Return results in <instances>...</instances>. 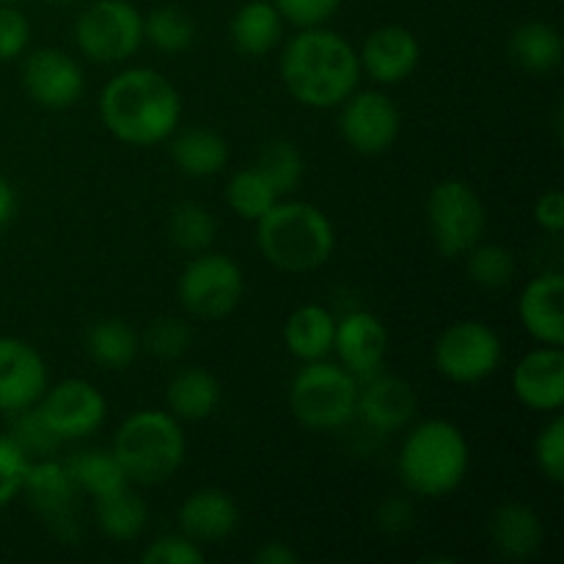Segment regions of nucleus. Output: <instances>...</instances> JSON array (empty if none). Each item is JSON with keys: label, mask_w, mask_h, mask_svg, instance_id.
I'll return each instance as SVG.
<instances>
[{"label": "nucleus", "mask_w": 564, "mask_h": 564, "mask_svg": "<svg viewBox=\"0 0 564 564\" xmlns=\"http://www.w3.org/2000/svg\"><path fill=\"white\" fill-rule=\"evenodd\" d=\"M490 543L505 560H529L543 545V521L521 501H507L490 518Z\"/></svg>", "instance_id": "nucleus-22"}, {"label": "nucleus", "mask_w": 564, "mask_h": 564, "mask_svg": "<svg viewBox=\"0 0 564 564\" xmlns=\"http://www.w3.org/2000/svg\"><path fill=\"white\" fill-rule=\"evenodd\" d=\"M501 358V336L479 319H460L449 325L433 345V364L441 378L460 386L482 383L499 369Z\"/></svg>", "instance_id": "nucleus-9"}, {"label": "nucleus", "mask_w": 564, "mask_h": 564, "mask_svg": "<svg viewBox=\"0 0 564 564\" xmlns=\"http://www.w3.org/2000/svg\"><path fill=\"white\" fill-rule=\"evenodd\" d=\"M466 273L482 290H505L516 279V257L496 242H477L466 253Z\"/></svg>", "instance_id": "nucleus-33"}, {"label": "nucleus", "mask_w": 564, "mask_h": 564, "mask_svg": "<svg viewBox=\"0 0 564 564\" xmlns=\"http://www.w3.org/2000/svg\"><path fill=\"white\" fill-rule=\"evenodd\" d=\"M36 408L47 427L58 435L61 444L88 438L102 427L108 416V400L102 391L80 378H66L47 386Z\"/></svg>", "instance_id": "nucleus-11"}, {"label": "nucleus", "mask_w": 564, "mask_h": 564, "mask_svg": "<svg viewBox=\"0 0 564 564\" xmlns=\"http://www.w3.org/2000/svg\"><path fill=\"white\" fill-rule=\"evenodd\" d=\"M28 466H31V460H28L25 452L9 435H0V510L22 494Z\"/></svg>", "instance_id": "nucleus-39"}, {"label": "nucleus", "mask_w": 564, "mask_h": 564, "mask_svg": "<svg viewBox=\"0 0 564 564\" xmlns=\"http://www.w3.org/2000/svg\"><path fill=\"white\" fill-rule=\"evenodd\" d=\"M231 42L242 55H268L284 33V20L273 0H248L231 20Z\"/></svg>", "instance_id": "nucleus-26"}, {"label": "nucleus", "mask_w": 564, "mask_h": 564, "mask_svg": "<svg viewBox=\"0 0 564 564\" xmlns=\"http://www.w3.org/2000/svg\"><path fill=\"white\" fill-rule=\"evenodd\" d=\"M55 3H72V0H55Z\"/></svg>", "instance_id": "nucleus-47"}, {"label": "nucleus", "mask_w": 564, "mask_h": 564, "mask_svg": "<svg viewBox=\"0 0 564 564\" xmlns=\"http://www.w3.org/2000/svg\"><path fill=\"white\" fill-rule=\"evenodd\" d=\"M0 3H17V0H0Z\"/></svg>", "instance_id": "nucleus-48"}, {"label": "nucleus", "mask_w": 564, "mask_h": 564, "mask_svg": "<svg viewBox=\"0 0 564 564\" xmlns=\"http://www.w3.org/2000/svg\"><path fill=\"white\" fill-rule=\"evenodd\" d=\"M279 202V193L270 187V182L259 174L257 165L240 169L229 182H226V204L242 220L257 224L273 204Z\"/></svg>", "instance_id": "nucleus-31"}, {"label": "nucleus", "mask_w": 564, "mask_h": 564, "mask_svg": "<svg viewBox=\"0 0 564 564\" xmlns=\"http://www.w3.org/2000/svg\"><path fill=\"white\" fill-rule=\"evenodd\" d=\"M339 108V132L352 152L375 158L394 147L402 119L389 94L378 91V88L352 91Z\"/></svg>", "instance_id": "nucleus-12"}, {"label": "nucleus", "mask_w": 564, "mask_h": 564, "mask_svg": "<svg viewBox=\"0 0 564 564\" xmlns=\"http://www.w3.org/2000/svg\"><path fill=\"white\" fill-rule=\"evenodd\" d=\"M22 496L28 499L33 512L42 516L61 540H75L77 523H75V507L80 488L72 479L66 463L55 460V457H42V460H31L22 482Z\"/></svg>", "instance_id": "nucleus-13"}, {"label": "nucleus", "mask_w": 564, "mask_h": 564, "mask_svg": "<svg viewBox=\"0 0 564 564\" xmlns=\"http://www.w3.org/2000/svg\"><path fill=\"white\" fill-rule=\"evenodd\" d=\"M507 50L521 69L534 72V75L554 72L564 55L560 31L549 22H527V25L516 28Z\"/></svg>", "instance_id": "nucleus-28"}, {"label": "nucleus", "mask_w": 564, "mask_h": 564, "mask_svg": "<svg viewBox=\"0 0 564 564\" xmlns=\"http://www.w3.org/2000/svg\"><path fill=\"white\" fill-rule=\"evenodd\" d=\"M143 341H147V350L154 358H160V361H176V358H182L191 350L193 328L185 319L160 317L149 325Z\"/></svg>", "instance_id": "nucleus-37"}, {"label": "nucleus", "mask_w": 564, "mask_h": 564, "mask_svg": "<svg viewBox=\"0 0 564 564\" xmlns=\"http://www.w3.org/2000/svg\"><path fill=\"white\" fill-rule=\"evenodd\" d=\"M358 378L341 364L308 361L292 378L290 411L308 430H339L356 419Z\"/></svg>", "instance_id": "nucleus-6"}, {"label": "nucleus", "mask_w": 564, "mask_h": 564, "mask_svg": "<svg viewBox=\"0 0 564 564\" xmlns=\"http://www.w3.org/2000/svg\"><path fill=\"white\" fill-rule=\"evenodd\" d=\"M119 466L130 485L154 488L174 477L185 463L187 441L180 419L169 411H135L116 430L113 446Z\"/></svg>", "instance_id": "nucleus-5"}, {"label": "nucleus", "mask_w": 564, "mask_h": 564, "mask_svg": "<svg viewBox=\"0 0 564 564\" xmlns=\"http://www.w3.org/2000/svg\"><path fill=\"white\" fill-rule=\"evenodd\" d=\"M64 463L75 485L80 488V494L91 496V499H102V496H110L130 485L124 477V468L119 466V460H116L110 449L77 452V455H72Z\"/></svg>", "instance_id": "nucleus-30"}, {"label": "nucleus", "mask_w": 564, "mask_h": 564, "mask_svg": "<svg viewBox=\"0 0 564 564\" xmlns=\"http://www.w3.org/2000/svg\"><path fill=\"white\" fill-rule=\"evenodd\" d=\"M143 39L160 53H185L196 39V25L176 6H158L143 20Z\"/></svg>", "instance_id": "nucleus-32"}, {"label": "nucleus", "mask_w": 564, "mask_h": 564, "mask_svg": "<svg viewBox=\"0 0 564 564\" xmlns=\"http://www.w3.org/2000/svg\"><path fill=\"white\" fill-rule=\"evenodd\" d=\"M165 405L180 422H204L220 405L218 378L198 367L180 369L165 389Z\"/></svg>", "instance_id": "nucleus-24"}, {"label": "nucleus", "mask_w": 564, "mask_h": 564, "mask_svg": "<svg viewBox=\"0 0 564 564\" xmlns=\"http://www.w3.org/2000/svg\"><path fill=\"white\" fill-rule=\"evenodd\" d=\"M9 438L20 446L28 455V460H42V457H55L61 438L47 427L36 405L25 408V411L11 413Z\"/></svg>", "instance_id": "nucleus-36"}, {"label": "nucleus", "mask_w": 564, "mask_h": 564, "mask_svg": "<svg viewBox=\"0 0 564 564\" xmlns=\"http://www.w3.org/2000/svg\"><path fill=\"white\" fill-rule=\"evenodd\" d=\"M534 463L545 479L554 485L564 482V419L560 413H554V419L534 438Z\"/></svg>", "instance_id": "nucleus-38"}, {"label": "nucleus", "mask_w": 564, "mask_h": 564, "mask_svg": "<svg viewBox=\"0 0 564 564\" xmlns=\"http://www.w3.org/2000/svg\"><path fill=\"white\" fill-rule=\"evenodd\" d=\"M378 521L383 532H405L408 527L413 523V507L402 499H391L380 507L378 512Z\"/></svg>", "instance_id": "nucleus-44"}, {"label": "nucleus", "mask_w": 564, "mask_h": 564, "mask_svg": "<svg viewBox=\"0 0 564 564\" xmlns=\"http://www.w3.org/2000/svg\"><path fill=\"white\" fill-rule=\"evenodd\" d=\"M534 224L549 235H562L564 229V196L562 191L551 187L534 202Z\"/></svg>", "instance_id": "nucleus-43"}, {"label": "nucleus", "mask_w": 564, "mask_h": 564, "mask_svg": "<svg viewBox=\"0 0 564 564\" xmlns=\"http://www.w3.org/2000/svg\"><path fill=\"white\" fill-rule=\"evenodd\" d=\"M240 523V510L226 490L202 488L187 496L180 507V529L196 543L226 540Z\"/></svg>", "instance_id": "nucleus-21"}, {"label": "nucleus", "mask_w": 564, "mask_h": 564, "mask_svg": "<svg viewBox=\"0 0 564 564\" xmlns=\"http://www.w3.org/2000/svg\"><path fill=\"white\" fill-rule=\"evenodd\" d=\"M281 80L301 105L339 108L358 88L361 64L350 42L328 28H303L281 53Z\"/></svg>", "instance_id": "nucleus-2"}, {"label": "nucleus", "mask_w": 564, "mask_h": 564, "mask_svg": "<svg viewBox=\"0 0 564 564\" xmlns=\"http://www.w3.org/2000/svg\"><path fill=\"white\" fill-rule=\"evenodd\" d=\"M416 391L402 378L383 375L380 369L364 378V383L358 380L356 416H361V422L375 433H400L416 419Z\"/></svg>", "instance_id": "nucleus-16"}, {"label": "nucleus", "mask_w": 564, "mask_h": 564, "mask_svg": "<svg viewBox=\"0 0 564 564\" xmlns=\"http://www.w3.org/2000/svg\"><path fill=\"white\" fill-rule=\"evenodd\" d=\"M334 352L358 380L380 372L389 356V328L372 312H350L336 319Z\"/></svg>", "instance_id": "nucleus-18"}, {"label": "nucleus", "mask_w": 564, "mask_h": 564, "mask_svg": "<svg viewBox=\"0 0 564 564\" xmlns=\"http://www.w3.org/2000/svg\"><path fill=\"white\" fill-rule=\"evenodd\" d=\"M86 350L94 364L110 369V372H119V369H127L135 361L138 350H141V339L124 319L108 317L88 328Z\"/></svg>", "instance_id": "nucleus-29"}, {"label": "nucleus", "mask_w": 564, "mask_h": 564, "mask_svg": "<svg viewBox=\"0 0 564 564\" xmlns=\"http://www.w3.org/2000/svg\"><path fill=\"white\" fill-rule=\"evenodd\" d=\"M17 213V193L6 176H0V226L9 224Z\"/></svg>", "instance_id": "nucleus-46"}, {"label": "nucleus", "mask_w": 564, "mask_h": 564, "mask_svg": "<svg viewBox=\"0 0 564 564\" xmlns=\"http://www.w3.org/2000/svg\"><path fill=\"white\" fill-rule=\"evenodd\" d=\"M215 231H218L215 218L196 202H182L180 207H174L169 218L171 240H174L176 248L187 253L207 251L215 242Z\"/></svg>", "instance_id": "nucleus-34"}, {"label": "nucleus", "mask_w": 564, "mask_h": 564, "mask_svg": "<svg viewBox=\"0 0 564 564\" xmlns=\"http://www.w3.org/2000/svg\"><path fill=\"white\" fill-rule=\"evenodd\" d=\"M427 226L441 257H466L477 242H482L488 213L468 182L444 180L427 196Z\"/></svg>", "instance_id": "nucleus-7"}, {"label": "nucleus", "mask_w": 564, "mask_h": 564, "mask_svg": "<svg viewBox=\"0 0 564 564\" xmlns=\"http://www.w3.org/2000/svg\"><path fill=\"white\" fill-rule=\"evenodd\" d=\"M257 169L270 182L279 198L290 196L303 180V158L290 141H273L262 149Z\"/></svg>", "instance_id": "nucleus-35"}, {"label": "nucleus", "mask_w": 564, "mask_h": 564, "mask_svg": "<svg viewBox=\"0 0 564 564\" xmlns=\"http://www.w3.org/2000/svg\"><path fill=\"white\" fill-rule=\"evenodd\" d=\"M259 564H295L297 554L286 543H264L262 549L253 554Z\"/></svg>", "instance_id": "nucleus-45"}, {"label": "nucleus", "mask_w": 564, "mask_h": 564, "mask_svg": "<svg viewBox=\"0 0 564 564\" xmlns=\"http://www.w3.org/2000/svg\"><path fill=\"white\" fill-rule=\"evenodd\" d=\"M50 386L42 352L25 339L0 336V413H17L36 405Z\"/></svg>", "instance_id": "nucleus-15"}, {"label": "nucleus", "mask_w": 564, "mask_h": 564, "mask_svg": "<svg viewBox=\"0 0 564 564\" xmlns=\"http://www.w3.org/2000/svg\"><path fill=\"white\" fill-rule=\"evenodd\" d=\"M564 275L543 273L529 281L518 301V317L540 345H564Z\"/></svg>", "instance_id": "nucleus-20"}, {"label": "nucleus", "mask_w": 564, "mask_h": 564, "mask_svg": "<svg viewBox=\"0 0 564 564\" xmlns=\"http://www.w3.org/2000/svg\"><path fill=\"white\" fill-rule=\"evenodd\" d=\"M99 116L116 141L158 147L180 127L182 99L169 77L147 66H132L110 77L102 88Z\"/></svg>", "instance_id": "nucleus-1"}, {"label": "nucleus", "mask_w": 564, "mask_h": 564, "mask_svg": "<svg viewBox=\"0 0 564 564\" xmlns=\"http://www.w3.org/2000/svg\"><path fill=\"white\" fill-rule=\"evenodd\" d=\"M257 246L275 270L312 273L334 253L336 231L328 215L314 204L279 198L257 220Z\"/></svg>", "instance_id": "nucleus-3"}, {"label": "nucleus", "mask_w": 564, "mask_h": 564, "mask_svg": "<svg viewBox=\"0 0 564 564\" xmlns=\"http://www.w3.org/2000/svg\"><path fill=\"white\" fill-rule=\"evenodd\" d=\"M336 317L319 303L297 306L284 323V345L297 361H323L334 352Z\"/></svg>", "instance_id": "nucleus-23"}, {"label": "nucleus", "mask_w": 564, "mask_h": 564, "mask_svg": "<svg viewBox=\"0 0 564 564\" xmlns=\"http://www.w3.org/2000/svg\"><path fill=\"white\" fill-rule=\"evenodd\" d=\"M22 88L39 108L66 110L86 91V75L72 55L42 47L22 64Z\"/></svg>", "instance_id": "nucleus-14"}, {"label": "nucleus", "mask_w": 564, "mask_h": 564, "mask_svg": "<svg viewBox=\"0 0 564 564\" xmlns=\"http://www.w3.org/2000/svg\"><path fill=\"white\" fill-rule=\"evenodd\" d=\"M246 279L235 259L226 253L202 251L185 264L176 284L182 308L198 319H224L240 306Z\"/></svg>", "instance_id": "nucleus-8"}, {"label": "nucleus", "mask_w": 564, "mask_h": 564, "mask_svg": "<svg viewBox=\"0 0 564 564\" xmlns=\"http://www.w3.org/2000/svg\"><path fill=\"white\" fill-rule=\"evenodd\" d=\"M281 20L295 28H319L339 11L341 0H273Z\"/></svg>", "instance_id": "nucleus-41"}, {"label": "nucleus", "mask_w": 564, "mask_h": 564, "mask_svg": "<svg viewBox=\"0 0 564 564\" xmlns=\"http://www.w3.org/2000/svg\"><path fill=\"white\" fill-rule=\"evenodd\" d=\"M31 42V22L11 3L0 6V61H14Z\"/></svg>", "instance_id": "nucleus-42"}, {"label": "nucleus", "mask_w": 564, "mask_h": 564, "mask_svg": "<svg viewBox=\"0 0 564 564\" xmlns=\"http://www.w3.org/2000/svg\"><path fill=\"white\" fill-rule=\"evenodd\" d=\"M471 466L468 441L457 424L427 419L402 441L397 471L411 494L424 499H444L455 494Z\"/></svg>", "instance_id": "nucleus-4"}, {"label": "nucleus", "mask_w": 564, "mask_h": 564, "mask_svg": "<svg viewBox=\"0 0 564 564\" xmlns=\"http://www.w3.org/2000/svg\"><path fill=\"white\" fill-rule=\"evenodd\" d=\"M80 53L94 64H121L143 44V17L130 0H97L75 25Z\"/></svg>", "instance_id": "nucleus-10"}, {"label": "nucleus", "mask_w": 564, "mask_h": 564, "mask_svg": "<svg viewBox=\"0 0 564 564\" xmlns=\"http://www.w3.org/2000/svg\"><path fill=\"white\" fill-rule=\"evenodd\" d=\"M143 564H204V551L187 534H165L143 551Z\"/></svg>", "instance_id": "nucleus-40"}, {"label": "nucleus", "mask_w": 564, "mask_h": 564, "mask_svg": "<svg viewBox=\"0 0 564 564\" xmlns=\"http://www.w3.org/2000/svg\"><path fill=\"white\" fill-rule=\"evenodd\" d=\"M171 158L182 174L193 176V180H207L226 169L229 143L207 127H187L171 141Z\"/></svg>", "instance_id": "nucleus-25"}, {"label": "nucleus", "mask_w": 564, "mask_h": 564, "mask_svg": "<svg viewBox=\"0 0 564 564\" xmlns=\"http://www.w3.org/2000/svg\"><path fill=\"white\" fill-rule=\"evenodd\" d=\"M512 394L521 405L538 413H560L564 405V352L543 345L527 352L512 369Z\"/></svg>", "instance_id": "nucleus-19"}, {"label": "nucleus", "mask_w": 564, "mask_h": 564, "mask_svg": "<svg viewBox=\"0 0 564 564\" xmlns=\"http://www.w3.org/2000/svg\"><path fill=\"white\" fill-rule=\"evenodd\" d=\"M94 501H97V507H94L97 527L102 529L105 538L116 540V543H132V540L141 538L149 523V507L138 490L127 485V488Z\"/></svg>", "instance_id": "nucleus-27"}, {"label": "nucleus", "mask_w": 564, "mask_h": 564, "mask_svg": "<svg viewBox=\"0 0 564 564\" xmlns=\"http://www.w3.org/2000/svg\"><path fill=\"white\" fill-rule=\"evenodd\" d=\"M422 61V44L413 31L402 25H380L364 39L358 64L380 86H400L416 72Z\"/></svg>", "instance_id": "nucleus-17"}]
</instances>
